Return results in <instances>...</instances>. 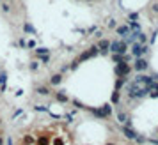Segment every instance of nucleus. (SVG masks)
<instances>
[{
  "instance_id": "12",
  "label": "nucleus",
  "mask_w": 158,
  "mask_h": 145,
  "mask_svg": "<svg viewBox=\"0 0 158 145\" xmlns=\"http://www.w3.org/2000/svg\"><path fill=\"white\" fill-rule=\"evenodd\" d=\"M37 94H41V96H48V94H50V90H48V87L41 85V87H37Z\"/></svg>"
},
{
  "instance_id": "7",
  "label": "nucleus",
  "mask_w": 158,
  "mask_h": 145,
  "mask_svg": "<svg viewBox=\"0 0 158 145\" xmlns=\"http://www.w3.org/2000/svg\"><path fill=\"white\" fill-rule=\"evenodd\" d=\"M123 133H125V136H126L128 140H135V138H137V133H135V131H132V129H130V128H126V126L123 128Z\"/></svg>"
},
{
  "instance_id": "26",
  "label": "nucleus",
  "mask_w": 158,
  "mask_h": 145,
  "mask_svg": "<svg viewBox=\"0 0 158 145\" xmlns=\"http://www.w3.org/2000/svg\"><path fill=\"white\" fill-rule=\"evenodd\" d=\"M36 110H37V112H46L48 108H46V106H36Z\"/></svg>"
},
{
  "instance_id": "15",
  "label": "nucleus",
  "mask_w": 158,
  "mask_h": 145,
  "mask_svg": "<svg viewBox=\"0 0 158 145\" xmlns=\"http://www.w3.org/2000/svg\"><path fill=\"white\" fill-rule=\"evenodd\" d=\"M36 53H37L39 57H43V55H48V48H37V50H36Z\"/></svg>"
},
{
  "instance_id": "11",
  "label": "nucleus",
  "mask_w": 158,
  "mask_h": 145,
  "mask_svg": "<svg viewBox=\"0 0 158 145\" xmlns=\"http://www.w3.org/2000/svg\"><path fill=\"white\" fill-rule=\"evenodd\" d=\"M128 27H130V30H135V32H142V30H141V25H139L137 21H130V25H128Z\"/></svg>"
},
{
  "instance_id": "4",
  "label": "nucleus",
  "mask_w": 158,
  "mask_h": 145,
  "mask_svg": "<svg viewBox=\"0 0 158 145\" xmlns=\"http://www.w3.org/2000/svg\"><path fill=\"white\" fill-rule=\"evenodd\" d=\"M148 67H149V64H148L144 58H137V60H135V64H133V69H135V71H139V73L146 71Z\"/></svg>"
},
{
  "instance_id": "14",
  "label": "nucleus",
  "mask_w": 158,
  "mask_h": 145,
  "mask_svg": "<svg viewBox=\"0 0 158 145\" xmlns=\"http://www.w3.org/2000/svg\"><path fill=\"white\" fill-rule=\"evenodd\" d=\"M23 30H25V32H32V34H36V30H34V27H32L30 23H25V25H23Z\"/></svg>"
},
{
  "instance_id": "1",
  "label": "nucleus",
  "mask_w": 158,
  "mask_h": 145,
  "mask_svg": "<svg viewBox=\"0 0 158 145\" xmlns=\"http://www.w3.org/2000/svg\"><path fill=\"white\" fill-rule=\"evenodd\" d=\"M116 74L119 76V78H128V74H130V71H132V66L128 64V62H121V64H117L116 66Z\"/></svg>"
},
{
  "instance_id": "2",
  "label": "nucleus",
  "mask_w": 158,
  "mask_h": 145,
  "mask_svg": "<svg viewBox=\"0 0 158 145\" xmlns=\"http://www.w3.org/2000/svg\"><path fill=\"white\" fill-rule=\"evenodd\" d=\"M98 51H100V50H98V46H91L87 51H84V53L78 57V62H80V60H87V58H92L94 55H98Z\"/></svg>"
},
{
  "instance_id": "17",
  "label": "nucleus",
  "mask_w": 158,
  "mask_h": 145,
  "mask_svg": "<svg viewBox=\"0 0 158 145\" xmlns=\"http://www.w3.org/2000/svg\"><path fill=\"white\" fill-rule=\"evenodd\" d=\"M110 101L116 105V103H119V92L116 90V92H112V97H110Z\"/></svg>"
},
{
  "instance_id": "16",
  "label": "nucleus",
  "mask_w": 158,
  "mask_h": 145,
  "mask_svg": "<svg viewBox=\"0 0 158 145\" xmlns=\"http://www.w3.org/2000/svg\"><path fill=\"white\" fill-rule=\"evenodd\" d=\"M125 82H126V78H119V80L116 82V90H119V89L125 85Z\"/></svg>"
},
{
  "instance_id": "23",
  "label": "nucleus",
  "mask_w": 158,
  "mask_h": 145,
  "mask_svg": "<svg viewBox=\"0 0 158 145\" xmlns=\"http://www.w3.org/2000/svg\"><path fill=\"white\" fill-rule=\"evenodd\" d=\"M137 18H139V14H137V12H130V21H135Z\"/></svg>"
},
{
  "instance_id": "20",
  "label": "nucleus",
  "mask_w": 158,
  "mask_h": 145,
  "mask_svg": "<svg viewBox=\"0 0 158 145\" xmlns=\"http://www.w3.org/2000/svg\"><path fill=\"white\" fill-rule=\"evenodd\" d=\"M4 83H5V73H2V74H0V85H2V90L5 89V87H4Z\"/></svg>"
},
{
  "instance_id": "6",
  "label": "nucleus",
  "mask_w": 158,
  "mask_h": 145,
  "mask_svg": "<svg viewBox=\"0 0 158 145\" xmlns=\"http://www.w3.org/2000/svg\"><path fill=\"white\" fill-rule=\"evenodd\" d=\"M96 46H98L100 53H107V51H108V48H110V43H108V41H105V39H100V43H98Z\"/></svg>"
},
{
  "instance_id": "28",
  "label": "nucleus",
  "mask_w": 158,
  "mask_h": 145,
  "mask_svg": "<svg viewBox=\"0 0 158 145\" xmlns=\"http://www.w3.org/2000/svg\"><path fill=\"white\" fill-rule=\"evenodd\" d=\"M151 9H153V12H158V4H153V7H151Z\"/></svg>"
},
{
  "instance_id": "10",
  "label": "nucleus",
  "mask_w": 158,
  "mask_h": 145,
  "mask_svg": "<svg viewBox=\"0 0 158 145\" xmlns=\"http://www.w3.org/2000/svg\"><path fill=\"white\" fill-rule=\"evenodd\" d=\"M60 82H62V76H60V74H53V76L50 78V83H52V85H59Z\"/></svg>"
},
{
  "instance_id": "31",
  "label": "nucleus",
  "mask_w": 158,
  "mask_h": 145,
  "mask_svg": "<svg viewBox=\"0 0 158 145\" xmlns=\"http://www.w3.org/2000/svg\"><path fill=\"white\" fill-rule=\"evenodd\" d=\"M7 145H12V140H11V138H7Z\"/></svg>"
},
{
  "instance_id": "21",
  "label": "nucleus",
  "mask_w": 158,
  "mask_h": 145,
  "mask_svg": "<svg viewBox=\"0 0 158 145\" xmlns=\"http://www.w3.org/2000/svg\"><path fill=\"white\" fill-rule=\"evenodd\" d=\"M9 11H11L9 4H2V12H9Z\"/></svg>"
},
{
  "instance_id": "19",
  "label": "nucleus",
  "mask_w": 158,
  "mask_h": 145,
  "mask_svg": "<svg viewBox=\"0 0 158 145\" xmlns=\"http://www.w3.org/2000/svg\"><path fill=\"white\" fill-rule=\"evenodd\" d=\"M119 120H121L123 124H126V122H128V117H126L125 113H119Z\"/></svg>"
},
{
  "instance_id": "13",
  "label": "nucleus",
  "mask_w": 158,
  "mask_h": 145,
  "mask_svg": "<svg viewBox=\"0 0 158 145\" xmlns=\"http://www.w3.org/2000/svg\"><path fill=\"white\" fill-rule=\"evenodd\" d=\"M125 57H126V55H112V60H114L116 64H121V62H125Z\"/></svg>"
},
{
  "instance_id": "29",
  "label": "nucleus",
  "mask_w": 158,
  "mask_h": 145,
  "mask_svg": "<svg viewBox=\"0 0 158 145\" xmlns=\"http://www.w3.org/2000/svg\"><path fill=\"white\" fill-rule=\"evenodd\" d=\"M41 62H48V55H43L41 57Z\"/></svg>"
},
{
  "instance_id": "25",
  "label": "nucleus",
  "mask_w": 158,
  "mask_h": 145,
  "mask_svg": "<svg viewBox=\"0 0 158 145\" xmlns=\"http://www.w3.org/2000/svg\"><path fill=\"white\" fill-rule=\"evenodd\" d=\"M135 142H137V144H144V142H146V138H144V136H137V138H135Z\"/></svg>"
},
{
  "instance_id": "3",
  "label": "nucleus",
  "mask_w": 158,
  "mask_h": 145,
  "mask_svg": "<svg viewBox=\"0 0 158 145\" xmlns=\"http://www.w3.org/2000/svg\"><path fill=\"white\" fill-rule=\"evenodd\" d=\"M148 51V46H142V44H133V50H132V53H133V57H137V58H142V55Z\"/></svg>"
},
{
  "instance_id": "9",
  "label": "nucleus",
  "mask_w": 158,
  "mask_h": 145,
  "mask_svg": "<svg viewBox=\"0 0 158 145\" xmlns=\"http://www.w3.org/2000/svg\"><path fill=\"white\" fill-rule=\"evenodd\" d=\"M55 99H57V101H60V103H68V101H69V99H68V96L64 94V90L55 92Z\"/></svg>"
},
{
  "instance_id": "32",
  "label": "nucleus",
  "mask_w": 158,
  "mask_h": 145,
  "mask_svg": "<svg viewBox=\"0 0 158 145\" xmlns=\"http://www.w3.org/2000/svg\"><path fill=\"white\" fill-rule=\"evenodd\" d=\"M107 145H116V144H114V142H112V144H107Z\"/></svg>"
},
{
  "instance_id": "34",
  "label": "nucleus",
  "mask_w": 158,
  "mask_h": 145,
  "mask_svg": "<svg viewBox=\"0 0 158 145\" xmlns=\"http://www.w3.org/2000/svg\"><path fill=\"white\" fill-rule=\"evenodd\" d=\"M89 2H92V0H89Z\"/></svg>"
},
{
  "instance_id": "18",
  "label": "nucleus",
  "mask_w": 158,
  "mask_h": 145,
  "mask_svg": "<svg viewBox=\"0 0 158 145\" xmlns=\"http://www.w3.org/2000/svg\"><path fill=\"white\" fill-rule=\"evenodd\" d=\"M107 27H108V28H110V30H112V28H116V27H117V23H116V19H110V21H108V25H107Z\"/></svg>"
},
{
  "instance_id": "30",
  "label": "nucleus",
  "mask_w": 158,
  "mask_h": 145,
  "mask_svg": "<svg viewBox=\"0 0 158 145\" xmlns=\"http://www.w3.org/2000/svg\"><path fill=\"white\" fill-rule=\"evenodd\" d=\"M0 145H4V136L0 135Z\"/></svg>"
},
{
  "instance_id": "5",
  "label": "nucleus",
  "mask_w": 158,
  "mask_h": 145,
  "mask_svg": "<svg viewBox=\"0 0 158 145\" xmlns=\"http://www.w3.org/2000/svg\"><path fill=\"white\" fill-rule=\"evenodd\" d=\"M121 46H123V41H112L108 50H110L114 55H121Z\"/></svg>"
},
{
  "instance_id": "27",
  "label": "nucleus",
  "mask_w": 158,
  "mask_h": 145,
  "mask_svg": "<svg viewBox=\"0 0 158 145\" xmlns=\"http://www.w3.org/2000/svg\"><path fill=\"white\" fill-rule=\"evenodd\" d=\"M76 67H78V60H75V62L71 64V69H76Z\"/></svg>"
},
{
  "instance_id": "8",
  "label": "nucleus",
  "mask_w": 158,
  "mask_h": 145,
  "mask_svg": "<svg viewBox=\"0 0 158 145\" xmlns=\"http://www.w3.org/2000/svg\"><path fill=\"white\" fill-rule=\"evenodd\" d=\"M117 34H119V35H123V37H126V35H130V34H132V30H130V27H128V25H123V27H119V28H117Z\"/></svg>"
},
{
  "instance_id": "22",
  "label": "nucleus",
  "mask_w": 158,
  "mask_h": 145,
  "mask_svg": "<svg viewBox=\"0 0 158 145\" xmlns=\"http://www.w3.org/2000/svg\"><path fill=\"white\" fill-rule=\"evenodd\" d=\"M103 112H105V115H110V112H112V108H110L108 105H105V106H103Z\"/></svg>"
},
{
  "instance_id": "33",
  "label": "nucleus",
  "mask_w": 158,
  "mask_h": 145,
  "mask_svg": "<svg viewBox=\"0 0 158 145\" xmlns=\"http://www.w3.org/2000/svg\"><path fill=\"white\" fill-rule=\"evenodd\" d=\"M0 126H2V119H0Z\"/></svg>"
},
{
  "instance_id": "24",
  "label": "nucleus",
  "mask_w": 158,
  "mask_h": 145,
  "mask_svg": "<svg viewBox=\"0 0 158 145\" xmlns=\"http://www.w3.org/2000/svg\"><path fill=\"white\" fill-rule=\"evenodd\" d=\"M37 64H39V62H36V60L30 62V71H36V69H37Z\"/></svg>"
}]
</instances>
